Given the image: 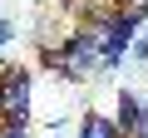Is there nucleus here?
Instances as JSON below:
<instances>
[{
  "mask_svg": "<svg viewBox=\"0 0 148 138\" xmlns=\"http://www.w3.org/2000/svg\"><path fill=\"white\" fill-rule=\"evenodd\" d=\"M79 138H119V133H114V123H109L104 113H89V118L79 123Z\"/></svg>",
  "mask_w": 148,
  "mask_h": 138,
  "instance_id": "nucleus-2",
  "label": "nucleus"
},
{
  "mask_svg": "<svg viewBox=\"0 0 148 138\" xmlns=\"http://www.w3.org/2000/svg\"><path fill=\"white\" fill-rule=\"evenodd\" d=\"M0 138H30L25 128H0Z\"/></svg>",
  "mask_w": 148,
  "mask_h": 138,
  "instance_id": "nucleus-3",
  "label": "nucleus"
},
{
  "mask_svg": "<svg viewBox=\"0 0 148 138\" xmlns=\"http://www.w3.org/2000/svg\"><path fill=\"white\" fill-rule=\"evenodd\" d=\"M30 123V69H5L0 74V128H25Z\"/></svg>",
  "mask_w": 148,
  "mask_h": 138,
  "instance_id": "nucleus-1",
  "label": "nucleus"
},
{
  "mask_svg": "<svg viewBox=\"0 0 148 138\" xmlns=\"http://www.w3.org/2000/svg\"><path fill=\"white\" fill-rule=\"evenodd\" d=\"M54 138H59V133H54Z\"/></svg>",
  "mask_w": 148,
  "mask_h": 138,
  "instance_id": "nucleus-5",
  "label": "nucleus"
},
{
  "mask_svg": "<svg viewBox=\"0 0 148 138\" xmlns=\"http://www.w3.org/2000/svg\"><path fill=\"white\" fill-rule=\"evenodd\" d=\"M5 40H10V25H5V20H0V44H5Z\"/></svg>",
  "mask_w": 148,
  "mask_h": 138,
  "instance_id": "nucleus-4",
  "label": "nucleus"
}]
</instances>
